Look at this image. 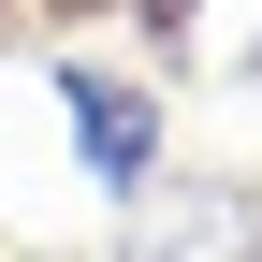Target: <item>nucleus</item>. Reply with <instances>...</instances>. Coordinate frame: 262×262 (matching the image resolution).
I'll use <instances>...</instances> for the list:
<instances>
[{"mask_svg": "<svg viewBox=\"0 0 262 262\" xmlns=\"http://www.w3.org/2000/svg\"><path fill=\"white\" fill-rule=\"evenodd\" d=\"M131 15H146V44H189V29H204V0H131Z\"/></svg>", "mask_w": 262, "mask_h": 262, "instance_id": "obj_3", "label": "nucleus"}, {"mask_svg": "<svg viewBox=\"0 0 262 262\" xmlns=\"http://www.w3.org/2000/svg\"><path fill=\"white\" fill-rule=\"evenodd\" d=\"M58 117H73V175L131 204V189L175 175V146H160V88L146 73H102V58H58Z\"/></svg>", "mask_w": 262, "mask_h": 262, "instance_id": "obj_1", "label": "nucleus"}, {"mask_svg": "<svg viewBox=\"0 0 262 262\" xmlns=\"http://www.w3.org/2000/svg\"><path fill=\"white\" fill-rule=\"evenodd\" d=\"M0 44H15V15H0Z\"/></svg>", "mask_w": 262, "mask_h": 262, "instance_id": "obj_4", "label": "nucleus"}, {"mask_svg": "<svg viewBox=\"0 0 262 262\" xmlns=\"http://www.w3.org/2000/svg\"><path fill=\"white\" fill-rule=\"evenodd\" d=\"M131 233L117 262H248V189L233 175H160V189H131Z\"/></svg>", "mask_w": 262, "mask_h": 262, "instance_id": "obj_2", "label": "nucleus"}]
</instances>
